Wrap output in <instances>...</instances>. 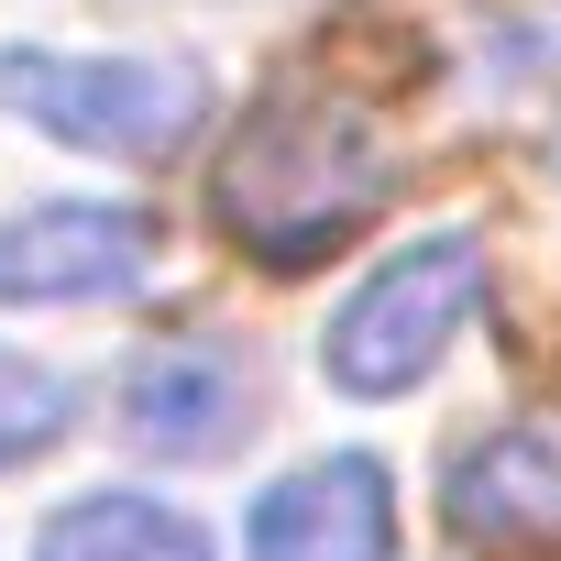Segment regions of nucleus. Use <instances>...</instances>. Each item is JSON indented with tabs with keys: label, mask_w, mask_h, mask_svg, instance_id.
<instances>
[{
	"label": "nucleus",
	"mask_w": 561,
	"mask_h": 561,
	"mask_svg": "<svg viewBox=\"0 0 561 561\" xmlns=\"http://www.w3.org/2000/svg\"><path fill=\"white\" fill-rule=\"evenodd\" d=\"M397 187V154L375 144V122L353 100H264L220 176H209V209L242 253L264 264H309V253H342Z\"/></svg>",
	"instance_id": "obj_1"
},
{
	"label": "nucleus",
	"mask_w": 561,
	"mask_h": 561,
	"mask_svg": "<svg viewBox=\"0 0 561 561\" xmlns=\"http://www.w3.org/2000/svg\"><path fill=\"white\" fill-rule=\"evenodd\" d=\"M0 100L34 133H56L78 154H122V165H154L209 122V78L176 67V56H45V45H12L0 56Z\"/></svg>",
	"instance_id": "obj_2"
},
{
	"label": "nucleus",
	"mask_w": 561,
	"mask_h": 561,
	"mask_svg": "<svg viewBox=\"0 0 561 561\" xmlns=\"http://www.w3.org/2000/svg\"><path fill=\"white\" fill-rule=\"evenodd\" d=\"M484 287H495V264H484V242H473V231L408 242L386 275H364L353 309L320 331L331 386H342V397H397V386H419V375L451 353V331L484 309Z\"/></svg>",
	"instance_id": "obj_3"
},
{
	"label": "nucleus",
	"mask_w": 561,
	"mask_h": 561,
	"mask_svg": "<svg viewBox=\"0 0 561 561\" xmlns=\"http://www.w3.org/2000/svg\"><path fill=\"white\" fill-rule=\"evenodd\" d=\"M122 430L154 462H220L264 430V364L231 331H176L154 353H133L122 375Z\"/></svg>",
	"instance_id": "obj_4"
},
{
	"label": "nucleus",
	"mask_w": 561,
	"mask_h": 561,
	"mask_svg": "<svg viewBox=\"0 0 561 561\" xmlns=\"http://www.w3.org/2000/svg\"><path fill=\"white\" fill-rule=\"evenodd\" d=\"M154 264V220L111 198H56L0 220V309H67V298H122Z\"/></svg>",
	"instance_id": "obj_5"
},
{
	"label": "nucleus",
	"mask_w": 561,
	"mask_h": 561,
	"mask_svg": "<svg viewBox=\"0 0 561 561\" xmlns=\"http://www.w3.org/2000/svg\"><path fill=\"white\" fill-rule=\"evenodd\" d=\"M253 561H397V495H386V462L364 451H320L298 473H275L253 495V528H242Z\"/></svg>",
	"instance_id": "obj_6"
},
{
	"label": "nucleus",
	"mask_w": 561,
	"mask_h": 561,
	"mask_svg": "<svg viewBox=\"0 0 561 561\" xmlns=\"http://www.w3.org/2000/svg\"><path fill=\"white\" fill-rule=\"evenodd\" d=\"M440 506H451V528H462L473 550H550V539H561V419H506V430H484V440L451 462Z\"/></svg>",
	"instance_id": "obj_7"
},
{
	"label": "nucleus",
	"mask_w": 561,
	"mask_h": 561,
	"mask_svg": "<svg viewBox=\"0 0 561 561\" xmlns=\"http://www.w3.org/2000/svg\"><path fill=\"white\" fill-rule=\"evenodd\" d=\"M34 561H209V539L154 495H78L45 517Z\"/></svg>",
	"instance_id": "obj_8"
},
{
	"label": "nucleus",
	"mask_w": 561,
	"mask_h": 561,
	"mask_svg": "<svg viewBox=\"0 0 561 561\" xmlns=\"http://www.w3.org/2000/svg\"><path fill=\"white\" fill-rule=\"evenodd\" d=\"M67 430H78V386L45 375V364H23V353H0V473L56 451Z\"/></svg>",
	"instance_id": "obj_9"
}]
</instances>
